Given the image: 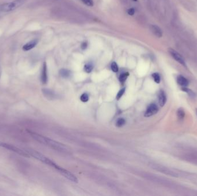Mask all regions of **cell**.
I'll list each match as a JSON object with an SVG mask.
<instances>
[{
	"mask_svg": "<svg viewBox=\"0 0 197 196\" xmlns=\"http://www.w3.org/2000/svg\"><path fill=\"white\" fill-rule=\"evenodd\" d=\"M80 100L82 102H86L89 100V96L86 93H84L80 97Z\"/></svg>",
	"mask_w": 197,
	"mask_h": 196,
	"instance_id": "7402d4cb",
	"label": "cell"
},
{
	"mask_svg": "<svg viewBox=\"0 0 197 196\" xmlns=\"http://www.w3.org/2000/svg\"><path fill=\"white\" fill-rule=\"evenodd\" d=\"M111 70L114 73H117L118 72L119 68L118 66L117 65V63L115 62H113L112 63H111Z\"/></svg>",
	"mask_w": 197,
	"mask_h": 196,
	"instance_id": "d6986e66",
	"label": "cell"
},
{
	"mask_svg": "<svg viewBox=\"0 0 197 196\" xmlns=\"http://www.w3.org/2000/svg\"><path fill=\"white\" fill-rule=\"evenodd\" d=\"M158 111V105L155 104H151L147 108L145 113V117H151L156 115Z\"/></svg>",
	"mask_w": 197,
	"mask_h": 196,
	"instance_id": "ba28073f",
	"label": "cell"
},
{
	"mask_svg": "<svg viewBox=\"0 0 197 196\" xmlns=\"http://www.w3.org/2000/svg\"><path fill=\"white\" fill-rule=\"evenodd\" d=\"M182 90H183V91H186V93H187L190 96H191V97H194V96H195V94H194V93H193V91H192L191 90H190V89H189L186 88V87H183Z\"/></svg>",
	"mask_w": 197,
	"mask_h": 196,
	"instance_id": "603a6c76",
	"label": "cell"
},
{
	"mask_svg": "<svg viewBox=\"0 0 197 196\" xmlns=\"http://www.w3.org/2000/svg\"><path fill=\"white\" fill-rule=\"evenodd\" d=\"M28 133L31 136L32 138H34L35 140L38 141L41 144L47 145L51 147L52 149L61 151V152H64L67 153L68 151V149L67 147H66L64 144L60 143L58 142H56L55 140H53L50 138L44 137L40 134H38L36 132L27 130Z\"/></svg>",
	"mask_w": 197,
	"mask_h": 196,
	"instance_id": "6da1fadb",
	"label": "cell"
},
{
	"mask_svg": "<svg viewBox=\"0 0 197 196\" xmlns=\"http://www.w3.org/2000/svg\"><path fill=\"white\" fill-rule=\"evenodd\" d=\"M133 1H137V0H133Z\"/></svg>",
	"mask_w": 197,
	"mask_h": 196,
	"instance_id": "f546056e",
	"label": "cell"
},
{
	"mask_svg": "<svg viewBox=\"0 0 197 196\" xmlns=\"http://www.w3.org/2000/svg\"><path fill=\"white\" fill-rule=\"evenodd\" d=\"M23 3V0H15L0 5V12H8L14 10L20 7Z\"/></svg>",
	"mask_w": 197,
	"mask_h": 196,
	"instance_id": "3957f363",
	"label": "cell"
},
{
	"mask_svg": "<svg viewBox=\"0 0 197 196\" xmlns=\"http://www.w3.org/2000/svg\"><path fill=\"white\" fill-rule=\"evenodd\" d=\"M38 43V41L37 40H32L29 41L28 43H26L25 45H24L23 47V50L25 51H28L29 50H31L37 45Z\"/></svg>",
	"mask_w": 197,
	"mask_h": 196,
	"instance_id": "30bf717a",
	"label": "cell"
},
{
	"mask_svg": "<svg viewBox=\"0 0 197 196\" xmlns=\"http://www.w3.org/2000/svg\"><path fill=\"white\" fill-rule=\"evenodd\" d=\"M124 91H125V88H123V89H120L119 90V91L118 94H117V100H119L122 97V96L123 95Z\"/></svg>",
	"mask_w": 197,
	"mask_h": 196,
	"instance_id": "d4e9b609",
	"label": "cell"
},
{
	"mask_svg": "<svg viewBox=\"0 0 197 196\" xmlns=\"http://www.w3.org/2000/svg\"><path fill=\"white\" fill-rule=\"evenodd\" d=\"M176 80L178 83L183 87H186L189 85V80L182 76H179L177 77Z\"/></svg>",
	"mask_w": 197,
	"mask_h": 196,
	"instance_id": "4fadbf2b",
	"label": "cell"
},
{
	"mask_svg": "<svg viewBox=\"0 0 197 196\" xmlns=\"http://www.w3.org/2000/svg\"><path fill=\"white\" fill-rule=\"evenodd\" d=\"M126 123V121L124 118H119L118 120L117 121V126L118 127H121L122 126H123Z\"/></svg>",
	"mask_w": 197,
	"mask_h": 196,
	"instance_id": "ffe728a7",
	"label": "cell"
},
{
	"mask_svg": "<svg viewBox=\"0 0 197 196\" xmlns=\"http://www.w3.org/2000/svg\"><path fill=\"white\" fill-rule=\"evenodd\" d=\"M43 93H44V96L48 99H54L55 98V94L54 93L49 89H43Z\"/></svg>",
	"mask_w": 197,
	"mask_h": 196,
	"instance_id": "5bb4252c",
	"label": "cell"
},
{
	"mask_svg": "<svg viewBox=\"0 0 197 196\" xmlns=\"http://www.w3.org/2000/svg\"><path fill=\"white\" fill-rule=\"evenodd\" d=\"M168 52L171 54L172 57L175 60H176V61H177L178 63L181 64L182 66L186 67V62H185L184 59L183 58V57L182 56V55L180 54H179L177 51H176L175 50H174L172 48H169L168 50Z\"/></svg>",
	"mask_w": 197,
	"mask_h": 196,
	"instance_id": "52a82bcc",
	"label": "cell"
},
{
	"mask_svg": "<svg viewBox=\"0 0 197 196\" xmlns=\"http://www.w3.org/2000/svg\"><path fill=\"white\" fill-rule=\"evenodd\" d=\"M150 29L152 32L158 38H161L162 36V32L161 30L157 25H151L150 27Z\"/></svg>",
	"mask_w": 197,
	"mask_h": 196,
	"instance_id": "7c38bea8",
	"label": "cell"
},
{
	"mask_svg": "<svg viewBox=\"0 0 197 196\" xmlns=\"http://www.w3.org/2000/svg\"><path fill=\"white\" fill-rule=\"evenodd\" d=\"M135 13V9L134 8H130L127 11V13L130 15V16H133L134 15Z\"/></svg>",
	"mask_w": 197,
	"mask_h": 196,
	"instance_id": "484cf974",
	"label": "cell"
},
{
	"mask_svg": "<svg viewBox=\"0 0 197 196\" xmlns=\"http://www.w3.org/2000/svg\"><path fill=\"white\" fill-rule=\"evenodd\" d=\"M29 155H31L34 157H35V159L39 160L40 161H41V162L50 166L51 167H53L55 168V167L58 166L54 162H53L52 160H51L50 159H48V157H45L44 155H43V154H41V153H40L39 152H37L34 150H31V149H26L24 150Z\"/></svg>",
	"mask_w": 197,
	"mask_h": 196,
	"instance_id": "7a4b0ae2",
	"label": "cell"
},
{
	"mask_svg": "<svg viewBox=\"0 0 197 196\" xmlns=\"http://www.w3.org/2000/svg\"><path fill=\"white\" fill-rule=\"evenodd\" d=\"M88 47V43L86 41H84L81 45V48L82 50H85Z\"/></svg>",
	"mask_w": 197,
	"mask_h": 196,
	"instance_id": "4316f807",
	"label": "cell"
},
{
	"mask_svg": "<svg viewBox=\"0 0 197 196\" xmlns=\"http://www.w3.org/2000/svg\"><path fill=\"white\" fill-rule=\"evenodd\" d=\"M0 147H1L2 148H5V149L12 151L13 152H15V153L19 154L21 156L25 157H30V155L24 150H21V149H20L18 147H15L13 145H11V144H8V143L1 142V141H0Z\"/></svg>",
	"mask_w": 197,
	"mask_h": 196,
	"instance_id": "5b68a950",
	"label": "cell"
},
{
	"mask_svg": "<svg viewBox=\"0 0 197 196\" xmlns=\"http://www.w3.org/2000/svg\"><path fill=\"white\" fill-rule=\"evenodd\" d=\"M158 103L161 107H163L167 101V97L165 92L161 90L159 93H158Z\"/></svg>",
	"mask_w": 197,
	"mask_h": 196,
	"instance_id": "8fae6325",
	"label": "cell"
},
{
	"mask_svg": "<svg viewBox=\"0 0 197 196\" xmlns=\"http://www.w3.org/2000/svg\"><path fill=\"white\" fill-rule=\"evenodd\" d=\"M84 3L89 6H93L94 5L93 0H81Z\"/></svg>",
	"mask_w": 197,
	"mask_h": 196,
	"instance_id": "cb8c5ba5",
	"label": "cell"
},
{
	"mask_svg": "<svg viewBox=\"0 0 197 196\" xmlns=\"http://www.w3.org/2000/svg\"><path fill=\"white\" fill-rule=\"evenodd\" d=\"M151 167H152L155 170L159 171L160 173H162L164 174H166L168 176H171L173 177H178L179 176L178 173L162 165H160L158 164H152Z\"/></svg>",
	"mask_w": 197,
	"mask_h": 196,
	"instance_id": "277c9868",
	"label": "cell"
},
{
	"mask_svg": "<svg viewBox=\"0 0 197 196\" xmlns=\"http://www.w3.org/2000/svg\"><path fill=\"white\" fill-rule=\"evenodd\" d=\"M55 169L57 170L61 174H62L64 177H65L66 178H67L68 179H69V181H71L75 183H77L78 182V179L76 178V177H75L73 174H72L71 172H69V171L57 166L55 167Z\"/></svg>",
	"mask_w": 197,
	"mask_h": 196,
	"instance_id": "8992f818",
	"label": "cell"
},
{
	"mask_svg": "<svg viewBox=\"0 0 197 196\" xmlns=\"http://www.w3.org/2000/svg\"><path fill=\"white\" fill-rule=\"evenodd\" d=\"M196 113H197V109H196Z\"/></svg>",
	"mask_w": 197,
	"mask_h": 196,
	"instance_id": "f1b7e54d",
	"label": "cell"
},
{
	"mask_svg": "<svg viewBox=\"0 0 197 196\" xmlns=\"http://www.w3.org/2000/svg\"><path fill=\"white\" fill-rule=\"evenodd\" d=\"M1 74H2V70H1V68L0 67V79H1Z\"/></svg>",
	"mask_w": 197,
	"mask_h": 196,
	"instance_id": "83f0119b",
	"label": "cell"
},
{
	"mask_svg": "<svg viewBox=\"0 0 197 196\" xmlns=\"http://www.w3.org/2000/svg\"><path fill=\"white\" fill-rule=\"evenodd\" d=\"M152 77L154 79L155 82L157 83H159L160 82V80H161V78H160V76L159 75L158 73H153L152 74Z\"/></svg>",
	"mask_w": 197,
	"mask_h": 196,
	"instance_id": "44dd1931",
	"label": "cell"
},
{
	"mask_svg": "<svg viewBox=\"0 0 197 196\" xmlns=\"http://www.w3.org/2000/svg\"><path fill=\"white\" fill-rule=\"evenodd\" d=\"M40 80L41 83L43 85H45L47 82L48 80V76H47V64L46 62H44L43 64L42 69H41V76H40Z\"/></svg>",
	"mask_w": 197,
	"mask_h": 196,
	"instance_id": "9c48e42d",
	"label": "cell"
},
{
	"mask_svg": "<svg viewBox=\"0 0 197 196\" xmlns=\"http://www.w3.org/2000/svg\"><path fill=\"white\" fill-rule=\"evenodd\" d=\"M177 116L179 120H183L185 116V111L182 108H179L177 111Z\"/></svg>",
	"mask_w": 197,
	"mask_h": 196,
	"instance_id": "e0dca14e",
	"label": "cell"
},
{
	"mask_svg": "<svg viewBox=\"0 0 197 196\" xmlns=\"http://www.w3.org/2000/svg\"><path fill=\"white\" fill-rule=\"evenodd\" d=\"M93 69V66L92 63H88L84 66V70L87 73H90Z\"/></svg>",
	"mask_w": 197,
	"mask_h": 196,
	"instance_id": "2e32d148",
	"label": "cell"
},
{
	"mask_svg": "<svg viewBox=\"0 0 197 196\" xmlns=\"http://www.w3.org/2000/svg\"><path fill=\"white\" fill-rule=\"evenodd\" d=\"M129 73H124L122 74L119 76V81L121 83H124L126 80V79L127 78V77H129Z\"/></svg>",
	"mask_w": 197,
	"mask_h": 196,
	"instance_id": "ac0fdd59",
	"label": "cell"
},
{
	"mask_svg": "<svg viewBox=\"0 0 197 196\" xmlns=\"http://www.w3.org/2000/svg\"><path fill=\"white\" fill-rule=\"evenodd\" d=\"M60 75L64 78H68L71 75V72L66 69H62L59 72Z\"/></svg>",
	"mask_w": 197,
	"mask_h": 196,
	"instance_id": "9a60e30c",
	"label": "cell"
}]
</instances>
